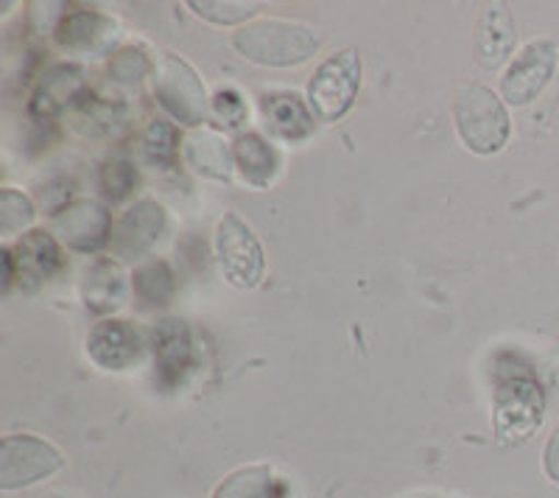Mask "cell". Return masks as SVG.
Instances as JSON below:
<instances>
[{"label": "cell", "instance_id": "6da1fadb", "mask_svg": "<svg viewBox=\"0 0 559 498\" xmlns=\"http://www.w3.org/2000/svg\"><path fill=\"white\" fill-rule=\"evenodd\" d=\"M322 37L292 20H254L233 34V48L261 68H297L319 51Z\"/></svg>", "mask_w": 559, "mask_h": 498}, {"label": "cell", "instance_id": "7a4b0ae2", "mask_svg": "<svg viewBox=\"0 0 559 498\" xmlns=\"http://www.w3.org/2000/svg\"><path fill=\"white\" fill-rule=\"evenodd\" d=\"M546 420V390L528 372H509L496 381L492 395V426L496 440L507 448H518L537 435Z\"/></svg>", "mask_w": 559, "mask_h": 498}, {"label": "cell", "instance_id": "3957f363", "mask_svg": "<svg viewBox=\"0 0 559 498\" xmlns=\"http://www.w3.org/2000/svg\"><path fill=\"white\" fill-rule=\"evenodd\" d=\"M453 121L464 146L481 157L501 152L512 132L507 102L484 84H471L459 93Z\"/></svg>", "mask_w": 559, "mask_h": 498}, {"label": "cell", "instance_id": "277c9868", "mask_svg": "<svg viewBox=\"0 0 559 498\" xmlns=\"http://www.w3.org/2000/svg\"><path fill=\"white\" fill-rule=\"evenodd\" d=\"M154 96L159 107L182 127H204L210 112L207 90L199 73L182 57L171 51H159L154 57Z\"/></svg>", "mask_w": 559, "mask_h": 498}, {"label": "cell", "instance_id": "5b68a950", "mask_svg": "<svg viewBox=\"0 0 559 498\" xmlns=\"http://www.w3.org/2000/svg\"><path fill=\"white\" fill-rule=\"evenodd\" d=\"M361 90V54L356 48L331 54L308 82V104L317 121H342Z\"/></svg>", "mask_w": 559, "mask_h": 498}, {"label": "cell", "instance_id": "8992f818", "mask_svg": "<svg viewBox=\"0 0 559 498\" xmlns=\"http://www.w3.org/2000/svg\"><path fill=\"white\" fill-rule=\"evenodd\" d=\"M216 261L224 281L236 288L261 286L266 277V256L254 230L238 213H224L216 224Z\"/></svg>", "mask_w": 559, "mask_h": 498}, {"label": "cell", "instance_id": "52a82bcc", "mask_svg": "<svg viewBox=\"0 0 559 498\" xmlns=\"http://www.w3.org/2000/svg\"><path fill=\"white\" fill-rule=\"evenodd\" d=\"M64 467L57 446L34 435H7L0 440V490L14 493L48 482Z\"/></svg>", "mask_w": 559, "mask_h": 498}, {"label": "cell", "instance_id": "ba28073f", "mask_svg": "<svg viewBox=\"0 0 559 498\" xmlns=\"http://www.w3.org/2000/svg\"><path fill=\"white\" fill-rule=\"evenodd\" d=\"M559 62V48L554 39H534L515 54L501 76V98L512 107H526L540 96L554 79Z\"/></svg>", "mask_w": 559, "mask_h": 498}, {"label": "cell", "instance_id": "9c48e42d", "mask_svg": "<svg viewBox=\"0 0 559 498\" xmlns=\"http://www.w3.org/2000/svg\"><path fill=\"white\" fill-rule=\"evenodd\" d=\"M152 347L146 331L129 320H109L96 322V328L87 336V356L93 365L109 372L132 370L143 361L146 351Z\"/></svg>", "mask_w": 559, "mask_h": 498}, {"label": "cell", "instance_id": "30bf717a", "mask_svg": "<svg viewBox=\"0 0 559 498\" xmlns=\"http://www.w3.org/2000/svg\"><path fill=\"white\" fill-rule=\"evenodd\" d=\"M168 230L166 208L154 199H140L129 211L121 213L112 230V256L118 261H140L146 258Z\"/></svg>", "mask_w": 559, "mask_h": 498}, {"label": "cell", "instance_id": "8fae6325", "mask_svg": "<svg viewBox=\"0 0 559 498\" xmlns=\"http://www.w3.org/2000/svg\"><path fill=\"white\" fill-rule=\"evenodd\" d=\"M154 383L159 390H177L197 365V345L188 322L168 317L152 331Z\"/></svg>", "mask_w": 559, "mask_h": 498}, {"label": "cell", "instance_id": "7c38bea8", "mask_svg": "<svg viewBox=\"0 0 559 498\" xmlns=\"http://www.w3.org/2000/svg\"><path fill=\"white\" fill-rule=\"evenodd\" d=\"M51 224L64 247L87 252V256H96L98 249L107 247L115 230L112 213L107 211V205L93 202V199H76V202L62 205L53 213Z\"/></svg>", "mask_w": 559, "mask_h": 498}, {"label": "cell", "instance_id": "4fadbf2b", "mask_svg": "<svg viewBox=\"0 0 559 498\" xmlns=\"http://www.w3.org/2000/svg\"><path fill=\"white\" fill-rule=\"evenodd\" d=\"M53 45L68 54L79 57H102L115 48L121 39V26L109 14L96 12V9H76L57 20L53 28Z\"/></svg>", "mask_w": 559, "mask_h": 498}, {"label": "cell", "instance_id": "5bb4252c", "mask_svg": "<svg viewBox=\"0 0 559 498\" xmlns=\"http://www.w3.org/2000/svg\"><path fill=\"white\" fill-rule=\"evenodd\" d=\"M12 249L14 258V281L26 292H37L43 283L51 281L57 272H62L64 256L57 238L45 230L23 233Z\"/></svg>", "mask_w": 559, "mask_h": 498}, {"label": "cell", "instance_id": "9a60e30c", "mask_svg": "<svg viewBox=\"0 0 559 498\" xmlns=\"http://www.w3.org/2000/svg\"><path fill=\"white\" fill-rule=\"evenodd\" d=\"M182 163L197 177L213 182H229L236 174V154L227 138L213 127H199L182 138Z\"/></svg>", "mask_w": 559, "mask_h": 498}, {"label": "cell", "instance_id": "2e32d148", "mask_svg": "<svg viewBox=\"0 0 559 498\" xmlns=\"http://www.w3.org/2000/svg\"><path fill=\"white\" fill-rule=\"evenodd\" d=\"M518 45V28L515 17L509 12V7L496 3V7H487L484 14L478 17L476 26V39H473V51L481 68L487 71H496L503 62H512V54H515Z\"/></svg>", "mask_w": 559, "mask_h": 498}, {"label": "cell", "instance_id": "e0dca14e", "mask_svg": "<svg viewBox=\"0 0 559 498\" xmlns=\"http://www.w3.org/2000/svg\"><path fill=\"white\" fill-rule=\"evenodd\" d=\"M129 292H132V281H129L127 269L118 258H98L93 266H87L82 281V300L84 308L98 317L115 313L127 303Z\"/></svg>", "mask_w": 559, "mask_h": 498}, {"label": "cell", "instance_id": "ac0fdd59", "mask_svg": "<svg viewBox=\"0 0 559 498\" xmlns=\"http://www.w3.org/2000/svg\"><path fill=\"white\" fill-rule=\"evenodd\" d=\"M261 112L269 132L286 143H306L313 134V109L299 93H266L261 98Z\"/></svg>", "mask_w": 559, "mask_h": 498}, {"label": "cell", "instance_id": "d6986e66", "mask_svg": "<svg viewBox=\"0 0 559 498\" xmlns=\"http://www.w3.org/2000/svg\"><path fill=\"white\" fill-rule=\"evenodd\" d=\"M84 98V79L76 64H57L39 79L32 98V116L53 118Z\"/></svg>", "mask_w": 559, "mask_h": 498}, {"label": "cell", "instance_id": "ffe728a7", "mask_svg": "<svg viewBox=\"0 0 559 498\" xmlns=\"http://www.w3.org/2000/svg\"><path fill=\"white\" fill-rule=\"evenodd\" d=\"M236 154V171L241 182L252 188H269L280 174V154L272 143L258 132L241 134L233 146Z\"/></svg>", "mask_w": 559, "mask_h": 498}, {"label": "cell", "instance_id": "44dd1931", "mask_svg": "<svg viewBox=\"0 0 559 498\" xmlns=\"http://www.w3.org/2000/svg\"><path fill=\"white\" fill-rule=\"evenodd\" d=\"M286 485L269 465L238 467L222 479L210 498H283Z\"/></svg>", "mask_w": 559, "mask_h": 498}, {"label": "cell", "instance_id": "7402d4cb", "mask_svg": "<svg viewBox=\"0 0 559 498\" xmlns=\"http://www.w3.org/2000/svg\"><path fill=\"white\" fill-rule=\"evenodd\" d=\"M132 292L138 303L148 311H159L168 308L177 294V277L168 261L163 258H152V261L140 263L132 275Z\"/></svg>", "mask_w": 559, "mask_h": 498}, {"label": "cell", "instance_id": "603a6c76", "mask_svg": "<svg viewBox=\"0 0 559 498\" xmlns=\"http://www.w3.org/2000/svg\"><path fill=\"white\" fill-rule=\"evenodd\" d=\"M123 118H127V104L115 102V98L87 96V93H84L82 102L73 107V123H76L79 132L87 134V138L112 134L115 129L121 127Z\"/></svg>", "mask_w": 559, "mask_h": 498}, {"label": "cell", "instance_id": "cb8c5ba5", "mask_svg": "<svg viewBox=\"0 0 559 498\" xmlns=\"http://www.w3.org/2000/svg\"><path fill=\"white\" fill-rule=\"evenodd\" d=\"M140 149L146 163L154 168H171L177 157H182V141L174 123L168 121H152L140 138Z\"/></svg>", "mask_w": 559, "mask_h": 498}, {"label": "cell", "instance_id": "d4e9b609", "mask_svg": "<svg viewBox=\"0 0 559 498\" xmlns=\"http://www.w3.org/2000/svg\"><path fill=\"white\" fill-rule=\"evenodd\" d=\"M107 73L112 82L134 87V84H140L143 79L154 73V57H148L143 45H127V48H118L109 57Z\"/></svg>", "mask_w": 559, "mask_h": 498}, {"label": "cell", "instance_id": "484cf974", "mask_svg": "<svg viewBox=\"0 0 559 498\" xmlns=\"http://www.w3.org/2000/svg\"><path fill=\"white\" fill-rule=\"evenodd\" d=\"M140 174L138 166L127 157H115V161L104 163L102 174H98V188H102V197L107 199L109 205H118V202H127L134 191H138Z\"/></svg>", "mask_w": 559, "mask_h": 498}, {"label": "cell", "instance_id": "4316f807", "mask_svg": "<svg viewBox=\"0 0 559 498\" xmlns=\"http://www.w3.org/2000/svg\"><path fill=\"white\" fill-rule=\"evenodd\" d=\"M34 218H37V208L26 193L14 191V188L0 191V233L3 236H17V233L28 230Z\"/></svg>", "mask_w": 559, "mask_h": 498}, {"label": "cell", "instance_id": "83f0119b", "mask_svg": "<svg viewBox=\"0 0 559 498\" xmlns=\"http://www.w3.org/2000/svg\"><path fill=\"white\" fill-rule=\"evenodd\" d=\"M193 9V14H199L207 23H216V26H241L247 20H252L258 14V3H222V0H193L188 3Z\"/></svg>", "mask_w": 559, "mask_h": 498}, {"label": "cell", "instance_id": "f1b7e54d", "mask_svg": "<svg viewBox=\"0 0 559 498\" xmlns=\"http://www.w3.org/2000/svg\"><path fill=\"white\" fill-rule=\"evenodd\" d=\"M213 116L222 121V127L227 129H236L247 121L249 109L247 102L238 96L236 90H218L216 96H213Z\"/></svg>", "mask_w": 559, "mask_h": 498}, {"label": "cell", "instance_id": "f546056e", "mask_svg": "<svg viewBox=\"0 0 559 498\" xmlns=\"http://www.w3.org/2000/svg\"><path fill=\"white\" fill-rule=\"evenodd\" d=\"M543 471L554 485H559V423L551 428L546 448H543Z\"/></svg>", "mask_w": 559, "mask_h": 498}, {"label": "cell", "instance_id": "4dcf8cb0", "mask_svg": "<svg viewBox=\"0 0 559 498\" xmlns=\"http://www.w3.org/2000/svg\"><path fill=\"white\" fill-rule=\"evenodd\" d=\"M540 376L548 390H559V342L546 353V358H543Z\"/></svg>", "mask_w": 559, "mask_h": 498}, {"label": "cell", "instance_id": "1f68e13d", "mask_svg": "<svg viewBox=\"0 0 559 498\" xmlns=\"http://www.w3.org/2000/svg\"><path fill=\"white\" fill-rule=\"evenodd\" d=\"M0 258H3V294H9V292H12V283H14L12 249H9V247L0 249Z\"/></svg>", "mask_w": 559, "mask_h": 498}, {"label": "cell", "instance_id": "d6a6232c", "mask_svg": "<svg viewBox=\"0 0 559 498\" xmlns=\"http://www.w3.org/2000/svg\"><path fill=\"white\" fill-rule=\"evenodd\" d=\"M53 498H62V496H53Z\"/></svg>", "mask_w": 559, "mask_h": 498}]
</instances>
